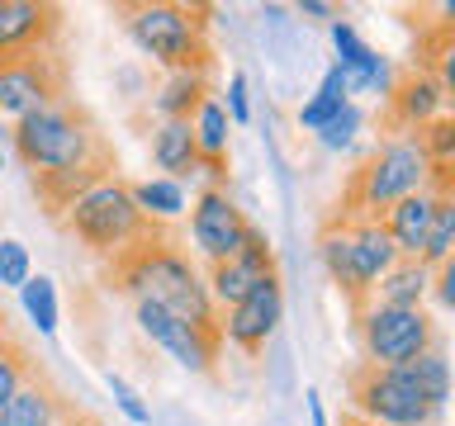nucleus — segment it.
I'll return each instance as SVG.
<instances>
[{
    "mask_svg": "<svg viewBox=\"0 0 455 426\" xmlns=\"http://www.w3.org/2000/svg\"><path fill=\"white\" fill-rule=\"evenodd\" d=\"M105 383H109L114 403H119V412H124L128 422H133V426H152V407L142 403V393H138V389H133V383H128L124 375H114V369H109Z\"/></svg>",
    "mask_w": 455,
    "mask_h": 426,
    "instance_id": "nucleus-33",
    "label": "nucleus"
},
{
    "mask_svg": "<svg viewBox=\"0 0 455 426\" xmlns=\"http://www.w3.org/2000/svg\"><path fill=\"white\" fill-rule=\"evenodd\" d=\"M34 369H38V360H34V351H28L20 336H10V332L0 336V407L24 389V379L34 375Z\"/></svg>",
    "mask_w": 455,
    "mask_h": 426,
    "instance_id": "nucleus-28",
    "label": "nucleus"
},
{
    "mask_svg": "<svg viewBox=\"0 0 455 426\" xmlns=\"http://www.w3.org/2000/svg\"><path fill=\"white\" fill-rule=\"evenodd\" d=\"M418 147H422V156H427V166H451V162H455V123H451V114L422 128V133H418Z\"/></svg>",
    "mask_w": 455,
    "mask_h": 426,
    "instance_id": "nucleus-31",
    "label": "nucleus"
},
{
    "mask_svg": "<svg viewBox=\"0 0 455 426\" xmlns=\"http://www.w3.org/2000/svg\"><path fill=\"white\" fill-rule=\"evenodd\" d=\"M361 123H365L361 105H355V99H347L337 119H327V123H323V128H318V133H313V138H318L327 152H347L351 142H355V133H361Z\"/></svg>",
    "mask_w": 455,
    "mask_h": 426,
    "instance_id": "nucleus-30",
    "label": "nucleus"
},
{
    "mask_svg": "<svg viewBox=\"0 0 455 426\" xmlns=\"http://www.w3.org/2000/svg\"><path fill=\"white\" fill-rule=\"evenodd\" d=\"M133 318H138V332L148 336L152 346H162L176 365H185L190 375H209L213 360H219V351H223V336L195 332L190 322H180L176 312H166L162 304H148V298L133 304Z\"/></svg>",
    "mask_w": 455,
    "mask_h": 426,
    "instance_id": "nucleus-10",
    "label": "nucleus"
},
{
    "mask_svg": "<svg viewBox=\"0 0 455 426\" xmlns=\"http://www.w3.org/2000/svg\"><path fill=\"white\" fill-rule=\"evenodd\" d=\"M128 190H133V204L148 213L152 223H166V218H180V213H185V185H180V180L156 176V180L128 185Z\"/></svg>",
    "mask_w": 455,
    "mask_h": 426,
    "instance_id": "nucleus-24",
    "label": "nucleus"
},
{
    "mask_svg": "<svg viewBox=\"0 0 455 426\" xmlns=\"http://www.w3.org/2000/svg\"><path fill=\"white\" fill-rule=\"evenodd\" d=\"M347 412L375 426H446V407L427 403L422 389L403 369H375V365H351Z\"/></svg>",
    "mask_w": 455,
    "mask_h": 426,
    "instance_id": "nucleus-7",
    "label": "nucleus"
},
{
    "mask_svg": "<svg viewBox=\"0 0 455 426\" xmlns=\"http://www.w3.org/2000/svg\"><path fill=\"white\" fill-rule=\"evenodd\" d=\"M247 233H251V223H247V213L233 204V194L213 190V185L199 190L195 209H190V237H195V251L204 256L209 265L233 261L242 251V241H247Z\"/></svg>",
    "mask_w": 455,
    "mask_h": 426,
    "instance_id": "nucleus-11",
    "label": "nucleus"
},
{
    "mask_svg": "<svg viewBox=\"0 0 455 426\" xmlns=\"http://www.w3.org/2000/svg\"><path fill=\"white\" fill-rule=\"evenodd\" d=\"M28 275H34L28 247H24L20 237H0V289H20Z\"/></svg>",
    "mask_w": 455,
    "mask_h": 426,
    "instance_id": "nucleus-32",
    "label": "nucleus"
},
{
    "mask_svg": "<svg viewBox=\"0 0 455 426\" xmlns=\"http://www.w3.org/2000/svg\"><path fill=\"white\" fill-rule=\"evenodd\" d=\"M280 318H284V289H280V280H261L247 298H242V304L219 312V332H223L228 346H237V351H247V355H261L266 341L275 336Z\"/></svg>",
    "mask_w": 455,
    "mask_h": 426,
    "instance_id": "nucleus-12",
    "label": "nucleus"
},
{
    "mask_svg": "<svg viewBox=\"0 0 455 426\" xmlns=\"http://www.w3.org/2000/svg\"><path fill=\"white\" fill-rule=\"evenodd\" d=\"M347 99H351L347 71H341V67L332 62V67L323 71V81H318V91H313V99H308L304 109H299V128H304V133H318V128H323L327 119H337Z\"/></svg>",
    "mask_w": 455,
    "mask_h": 426,
    "instance_id": "nucleus-22",
    "label": "nucleus"
},
{
    "mask_svg": "<svg viewBox=\"0 0 455 426\" xmlns=\"http://www.w3.org/2000/svg\"><path fill=\"white\" fill-rule=\"evenodd\" d=\"M20 304H24L28 322H34L43 336L57 332V318H62V308H57V284H52L48 275H28V280L20 284Z\"/></svg>",
    "mask_w": 455,
    "mask_h": 426,
    "instance_id": "nucleus-27",
    "label": "nucleus"
},
{
    "mask_svg": "<svg viewBox=\"0 0 455 426\" xmlns=\"http://www.w3.org/2000/svg\"><path fill=\"white\" fill-rule=\"evenodd\" d=\"M204 5H180V0H138L119 5L124 34L148 62L166 71H209L213 67V43Z\"/></svg>",
    "mask_w": 455,
    "mask_h": 426,
    "instance_id": "nucleus-3",
    "label": "nucleus"
},
{
    "mask_svg": "<svg viewBox=\"0 0 455 426\" xmlns=\"http://www.w3.org/2000/svg\"><path fill=\"white\" fill-rule=\"evenodd\" d=\"M318 261L327 270V280L337 284L341 294H347L351 312L365 304V289L361 280H355V261H351V237H347V218H337V213H327L323 227H318Z\"/></svg>",
    "mask_w": 455,
    "mask_h": 426,
    "instance_id": "nucleus-18",
    "label": "nucleus"
},
{
    "mask_svg": "<svg viewBox=\"0 0 455 426\" xmlns=\"http://www.w3.org/2000/svg\"><path fill=\"white\" fill-rule=\"evenodd\" d=\"M337 426H375V422H365V417H355V412H341Z\"/></svg>",
    "mask_w": 455,
    "mask_h": 426,
    "instance_id": "nucleus-38",
    "label": "nucleus"
},
{
    "mask_svg": "<svg viewBox=\"0 0 455 426\" xmlns=\"http://www.w3.org/2000/svg\"><path fill=\"white\" fill-rule=\"evenodd\" d=\"M67 407H71V398L52 383V375L34 369V375L24 379V389L0 407V426H52Z\"/></svg>",
    "mask_w": 455,
    "mask_h": 426,
    "instance_id": "nucleus-16",
    "label": "nucleus"
},
{
    "mask_svg": "<svg viewBox=\"0 0 455 426\" xmlns=\"http://www.w3.org/2000/svg\"><path fill=\"white\" fill-rule=\"evenodd\" d=\"M223 114H228V123H251V99H247V76L242 71H233L228 76V105H223Z\"/></svg>",
    "mask_w": 455,
    "mask_h": 426,
    "instance_id": "nucleus-34",
    "label": "nucleus"
},
{
    "mask_svg": "<svg viewBox=\"0 0 455 426\" xmlns=\"http://www.w3.org/2000/svg\"><path fill=\"white\" fill-rule=\"evenodd\" d=\"M351 318H355L361 365H375V369H398V365L418 360L422 351H432L436 341H446L436 312H427V308H384L375 298H365Z\"/></svg>",
    "mask_w": 455,
    "mask_h": 426,
    "instance_id": "nucleus-6",
    "label": "nucleus"
},
{
    "mask_svg": "<svg viewBox=\"0 0 455 426\" xmlns=\"http://www.w3.org/2000/svg\"><path fill=\"white\" fill-rule=\"evenodd\" d=\"M451 247H455V194H441L436 213H432V227H427V247H422L418 261L436 275V270L451 265Z\"/></svg>",
    "mask_w": 455,
    "mask_h": 426,
    "instance_id": "nucleus-26",
    "label": "nucleus"
},
{
    "mask_svg": "<svg viewBox=\"0 0 455 426\" xmlns=\"http://www.w3.org/2000/svg\"><path fill=\"white\" fill-rule=\"evenodd\" d=\"M332 28V43H337V67L347 71V85L351 91H379V95H389V85H394V71L389 62L370 48V43L355 34V28L347 20H332L327 24Z\"/></svg>",
    "mask_w": 455,
    "mask_h": 426,
    "instance_id": "nucleus-14",
    "label": "nucleus"
},
{
    "mask_svg": "<svg viewBox=\"0 0 455 426\" xmlns=\"http://www.w3.org/2000/svg\"><path fill=\"white\" fill-rule=\"evenodd\" d=\"M370 298L384 308H427V298H432V270L422 261H394V270L375 284Z\"/></svg>",
    "mask_w": 455,
    "mask_h": 426,
    "instance_id": "nucleus-21",
    "label": "nucleus"
},
{
    "mask_svg": "<svg viewBox=\"0 0 455 426\" xmlns=\"http://www.w3.org/2000/svg\"><path fill=\"white\" fill-rule=\"evenodd\" d=\"M294 14H299V20H323V24L341 20V14H337V5H327V0H299V5H294Z\"/></svg>",
    "mask_w": 455,
    "mask_h": 426,
    "instance_id": "nucleus-35",
    "label": "nucleus"
},
{
    "mask_svg": "<svg viewBox=\"0 0 455 426\" xmlns=\"http://www.w3.org/2000/svg\"><path fill=\"white\" fill-rule=\"evenodd\" d=\"M233 261L247 270L256 284H261V280H280V275H275V247H270V237L261 233V227H251L247 241H242V251L233 256Z\"/></svg>",
    "mask_w": 455,
    "mask_h": 426,
    "instance_id": "nucleus-29",
    "label": "nucleus"
},
{
    "mask_svg": "<svg viewBox=\"0 0 455 426\" xmlns=\"http://www.w3.org/2000/svg\"><path fill=\"white\" fill-rule=\"evenodd\" d=\"M57 99H67V57L43 52L24 57V62L0 67V114L5 119H24L34 109H48Z\"/></svg>",
    "mask_w": 455,
    "mask_h": 426,
    "instance_id": "nucleus-9",
    "label": "nucleus"
},
{
    "mask_svg": "<svg viewBox=\"0 0 455 426\" xmlns=\"http://www.w3.org/2000/svg\"><path fill=\"white\" fill-rule=\"evenodd\" d=\"M427 180H432V166H427L418 138H389L351 170L341 204L332 213H341V218H384L398 199L427 190Z\"/></svg>",
    "mask_w": 455,
    "mask_h": 426,
    "instance_id": "nucleus-5",
    "label": "nucleus"
},
{
    "mask_svg": "<svg viewBox=\"0 0 455 426\" xmlns=\"http://www.w3.org/2000/svg\"><path fill=\"white\" fill-rule=\"evenodd\" d=\"M337 218H341V213H337ZM347 237H351L355 280H361V289L370 298V294H375V284L394 270L398 251H394V241H389V233H384L379 218H347Z\"/></svg>",
    "mask_w": 455,
    "mask_h": 426,
    "instance_id": "nucleus-15",
    "label": "nucleus"
},
{
    "mask_svg": "<svg viewBox=\"0 0 455 426\" xmlns=\"http://www.w3.org/2000/svg\"><path fill=\"white\" fill-rule=\"evenodd\" d=\"M403 375L422 389L427 403H436V407H446L451 403V360H446V341H436L432 351H422L418 360H408V365H398Z\"/></svg>",
    "mask_w": 455,
    "mask_h": 426,
    "instance_id": "nucleus-23",
    "label": "nucleus"
},
{
    "mask_svg": "<svg viewBox=\"0 0 455 426\" xmlns=\"http://www.w3.org/2000/svg\"><path fill=\"white\" fill-rule=\"evenodd\" d=\"M152 162L156 170H166V180H185L199 170V147H195V128L180 119H162L152 128Z\"/></svg>",
    "mask_w": 455,
    "mask_h": 426,
    "instance_id": "nucleus-19",
    "label": "nucleus"
},
{
    "mask_svg": "<svg viewBox=\"0 0 455 426\" xmlns=\"http://www.w3.org/2000/svg\"><path fill=\"white\" fill-rule=\"evenodd\" d=\"M14 156L28 166V176H67V170L114 176L119 170L105 133L76 99H57L48 109L14 119Z\"/></svg>",
    "mask_w": 455,
    "mask_h": 426,
    "instance_id": "nucleus-1",
    "label": "nucleus"
},
{
    "mask_svg": "<svg viewBox=\"0 0 455 426\" xmlns=\"http://www.w3.org/2000/svg\"><path fill=\"white\" fill-rule=\"evenodd\" d=\"M190 128H195V147H199V156H209V162H228V114H223V105L219 99H204V105L195 109V119H190Z\"/></svg>",
    "mask_w": 455,
    "mask_h": 426,
    "instance_id": "nucleus-25",
    "label": "nucleus"
},
{
    "mask_svg": "<svg viewBox=\"0 0 455 426\" xmlns=\"http://www.w3.org/2000/svg\"><path fill=\"white\" fill-rule=\"evenodd\" d=\"M52 426H100V422L91 417V412H81L76 403H71V407H67V412H62V417H57Z\"/></svg>",
    "mask_w": 455,
    "mask_h": 426,
    "instance_id": "nucleus-36",
    "label": "nucleus"
},
{
    "mask_svg": "<svg viewBox=\"0 0 455 426\" xmlns=\"http://www.w3.org/2000/svg\"><path fill=\"white\" fill-rule=\"evenodd\" d=\"M114 280H119L124 294H133V304L148 298V304H162L166 312H176L180 322H190L195 332L223 336L219 332V308L209 304L199 265L185 251L171 247L166 237H152L133 251L114 256Z\"/></svg>",
    "mask_w": 455,
    "mask_h": 426,
    "instance_id": "nucleus-2",
    "label": "nucleus"
},
{
    "mask_svg": "<svg viewBox=\"0 0 455 426\" xmlns=\"http://www.w3.org/2000/svg\"><path fill=\"white\" fill-rule=\"evenodd\" d=\"M67 10L48 0H0V67L24 57L62 52Z\"/></svg>",
    "mask_w": 455,
    "mask_h": 426,
    "instance_id": "nucleus-8",
    "label": "nucleus"
},
{
    "mask_svg": "<svg viewBox=\"0 0 455 426\" xmlns=\"http://www.w3.org/2000/svg\"><path fill=\"white\" fill-rule=\"evenodd\" d=\"M62 227L81 241V247H91L95 256H109V261L142 247V241L162 237V227L133 204V190H128V180H119V176L95 180L85 194L71 199L62 209Z\"/></svg>",
    "mask_w": 455,
    "mask_h": 426,
    "instance_id": "nucleus-4",
    "label": "nucleus"
},
{
    "mask_svg": "<svg viewBox=\"0 0 455 426\" xmlns=\"http://www.w3.org/2000/svg\"><path fill=\"white\" fill-rule=\"evenodd\" d=\"M308 422H313V426H327V412H323V403H318V393H308Z\"/></svg>",
    "mask_w": 455,
    "mask_h": 426,
    "instance_id": "nucleus-37",
    "label": "nucleus"
},
{
    "mask_svg": "<svg viewBox=\"0 0 455 426\" xmlns=\"http://www.w3.org/2000/svg\"><path fill=\"white\" fill-rule=\"evenodd\" d=\"M209 99V71H166V81L156 85V95H152V105L162 119H180V123H190L195 119V109Z\"/></svg>",
    "mask_w": 455,
    "mask_h": 426,
    "instance_id": "nucleus-20",
    "label": "nucleus"
},
{
    "mask_svg": "<svg viewBox=\"0 0 455 426\" xmlns=\"http://www.w3.org/2000/svg\"><path fill=\"white\" fill-rule=\"evenodd\" d=\"M446 105H451V91L422 67L403 71L389 85V123L403 128V138H418L427 123L446 119Z\"/></svg>",
    "mask_w": 455,
    "mask_h": 426,
    "instance_id": "nucleus-13",
    "label": "nucleus"
},
{
    "mask_svg": "<svg viewBox=\"0 0 455 426\" xmlns=\"http://www.w3.org/2000/svg\"><path fill=\"white\" fill-rule=\"evenodd\" d=\"M0 336H5V312H0Z\"/></svg>",
    "mask_w": 455,
    "mask_h": 426,
    "instance_id": "nucleus-39",
    "label": "nucleus"
},
{
    "mask_svg": "<svg viewBox=\"0 0 455 426\" xmlns=\"http://www.w3.org/2000/svg\"><path fill=\"white\" fill-rule=\"evenodd\" d=\"M436 190H418L408 199H398V204L384 213V233H389L398 261H418L422 247H427V227H432V213H436Z\"/></svg>",
    "mask_w": 455,
    "mask_h": 426,
    "instance_id": "nucleus-17",
    "label": "nucleus"
}]
</instances>
